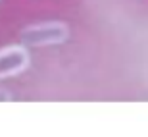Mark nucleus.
<instances>
[{
    "label": "nucleus",
    "instance_id": "1",
    "mask_svg": "<svg viewBox=\"0 0 148 137\" xmlns=\"http://www.w3.org/2000/svg\"><path fill=\"white\" fill-rule=\"evenodd\" d=\"M67 25L58 21H48L27 27L21 33L23 44H31V46H46V44H58L64 43L67 39Z\"/></svg>",
    "mask_w": 148,
    "mask_h": 137
},
{
    "label": "nucleus",
    "instance_id": "2",
    "mask_svg": "<svg viewBox=\"0 0 148 137\" xmlns=\"http://www.w3.org/2000/svg\"><path fill=\"white\" fill-rule=\"evenodd\" d=\"M29 52L25 46H8L0 50V79L21 73L29 66Z\"/></svg>",
    "mask_w": 148,
    "mask_h": 137
}]
</instances>
